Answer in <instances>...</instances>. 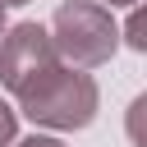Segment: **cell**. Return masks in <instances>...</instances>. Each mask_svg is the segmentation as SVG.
<instances>
[{
  "label": "cell",
  "mask_w": 147,
  "mask_h": 147,
  "mask_svg": "<svg viewBox=\"0 0 147 147\" xmlns=\"http://www.w3.org/2000/svg\"><path fill=\"white\" fill-rule=\"evenodd\" d=\"M18 106L32 124H46V129H87L92 115H96V83L74 69V64H46L32 83H23L18 92Z\"/></svg>",
  "instance_id": "1"
},
{
  "label": "cell",
  "mask_w": 147,
  "mask_h": 147,
  "mask_svg": "<svg viewBox=\"0 0 147 147\" xmlns=\"http://www.w3.org/2000/svg\"><path fill=\"white\" fill-rule=\"evenodd\" d=\"M115 23H110V9L92 5V0H69L55 9V55H64L74 69H96L115 55Z\"/></svg>",
  "instance_id": "2"
},
{
  "label": "cell",
  "mask_w": 147,
  "mask_h": 147,
  "mask_svg": "<svg viewBox=\"0 0 147 147\" xmlns=\"http://www.w3.org/2000/svg\"><path fill=\"white\" fill-rule=\"evenodd\" d=\"M55 46H51V32L37 28V23H18L5 41H0V83L9 92H18L23 83H32L46 64H55Z\"/></svg>",
  "instance_id": "3"
},
{
  "label": "cell",
  "mask_w": 147,
  "mask_h": 147,
  "mask_svg": "<svg viewBox=\"0 0 147 147\" xmlns=\"http://www.w3.org/2000/svg\"><path fill=\"white\" fill-rule=\"evenodd\" d=\"M14 142V110L0 101V147H9Z\"/></svg>",
  "instance_id": "4"
},
{
  "label": "cell",
  "mask_w": 147,
  "mask_h": 147,
  "mask_svg": "<svg viewBox=\"0 0 147 147\" xmlns=\"http://www.w3.org/2000/svg\"><path fill=\"white\" fill-rule=\"evenodd\" d=\"M129 41H133V46H138V51H142V46H147V37H142V23H138V9H133V14H129Z\"/></svg>",
  "instance_id": "5"
},
{
  "label": "cell",
  "mask_w": 147,
  "mask_h": 147,
  "mask_svg": "<svg viewBox=\"0 0 147 147\" xmlns=\"http://www.w3.org/2000/svg\"><path fill=\"white\" fill-rule=\"evenodd\" d=\"M18 147H64L60 138H41V133H32V138H23Z\"/></svg>",
  "instance_id": "6"
},
{
  "label": "cell",
  "mask_w": 147,
  "mask_h": 147,
  "mask_svg": "<svg viewBox=\"0 0 147 147\" xmlns=\"http://www.w3.org/2000/svg\"><path fill=\"white\" fill-rule=\"evenodd\" d=\"M0 5H28V0H0Z\"/></svg>",
  "instance_id": "7"
},
{
  "label": "cell",
  "mask_w": 147,
  "mask_h": 147,
  "mask_svg": "<svg viewBox=\"0 0 147 147\" xmlns=\"http://www.w3.org/2000/svg\"><path fill=\"white\" fill-rule=\"evenodd\" d=\"M110 5H138V0H110Z\"/></svg>",
  "instance_id": "8"
},
{
  "label": "cell",
  "mask_w": 147,
  "mask_h": 147,
  "mask_svg": "<svg viewBox=\"0 0 147 147\" xmlns=\"http://www.w3.org/2000/svg\"><path fill=\"white\" fill-rule=\"evenodd\" d=\"M0 28H5V5H0Z\"/></svg>",
  "instance_id": "9"
}]
</instances>
